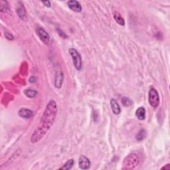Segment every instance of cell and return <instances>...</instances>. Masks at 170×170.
Returning <instances> with one entry per match:
<instances>
[{
  "label": "cell",
  "mask_w": 170,
  "mask_h": 170,
  "mask_svg": "<svg viewBox=\"0 0 170 170\" xmlns=\"http://www.w3.org/2000/svg\"><path fill=\"white\" fill-rule=\"evenodd\" d=\"M57 104L54 100H51L44 110L39 126L31 136V142L36 144L44 138L55 122L57 114Z\"/></svg>",
  "instance_id": "cell-1"
},
{
  "label": "cell",
  "mask_w": 170,
  "mask_h": 170,
  "mask_svg": "<svg viewBox=\"0 0 170 170\" xmlns=\"http://www.w3.org/2000/svg\"><path fill=\"white\" fill-rule=\"evenodd\" d=\"M139 163V155L136 153H130L125 158L123 162L124 167L123 168L126 169H134Z\"/></svg>",
  "instance_id": "cell-2"
},
{
  "label": "cell",
  "mask_w": 170,
  "mask_h": 170,
  "mask_svg": "<svg viewBox=\"0 0 170 170\" xmlns=\"http://www.w3.org/2000/svg\"><path fill=\"white\" fill-rule=\"evenodd\" d=\"M69 52L71 55L74 67L78 71H80L82 69V58L80 53L78 52V51L74 48H70L69 49Z\"/></svg>",
  "instance_id": "cell-3"
},
{
  "label": "cell",
  "mask_w": 170,
  "mask_h": 170,
  "mask_svg": "<svg viewBox=\"0 0 170 170\" xmlns=\"http://www.w3.org/2000/svg\"><path fill=\"white\" fill-rule=\"evenodd\" d=\"M148 101L151 106L153 108H157L160 104V96L156 89L154 88H151L149 91Z\"/></svg>",
  "instance_id": "cell-4"
},
{
  "label": "cell",
  "mask_w": 170,
  "mask_h": 170,
  "mask_svg": "<svg viewBox=\"0 0 170 170\" xmlns=\"http://www.w3.org/2000/svg\"><path fill=\"white\" fill-rule=\"evenodd\" d=\"M37 34L39 36V39L43 42L46 45H49L51 43V37L49 34L46 32V30H45L43 28L38 27L36 29Z\"/></svg>",
  "instance_id": "cell-5"
},
{
  "label": "cell",
  "mask_w": 170,
  "mask_h": 170,
  "mask_svg": "<svg viewBox=\"0 0 170 170\" xmlns=\"http://www.w3.org/2000/svg\"><path fill=\"white\" fill-rule=\"evenodd\" d=\"M90 166V162L89 159L85 155H81L79 158L78 167L81 169H88Z\"/></svg>",
  "instance_id": "cell-6"
},
{
  "label": "cell",
  "mask_w": 170,
  "mask_h": 170,
  "mask_svg": "<svg viewBox=\"0 0 170 170\" xmlns=\"http://www.w3.org/2000/svg\"><path fill=\"white\" fill-rule=\"evenodd\" d=\"M69 8L71 9L72 11H75V12H81L82 11V7H81L80 3L76 0H71L67 2Z\"/></svg>",
  "instance_id": "cell-7"
},
{
  "label": "cell",
  "mask_w": 170,
  "mask_h": 170,
  "mask_svg": "<svg viewBox=\"0 0 170 170\" xmlns=\"http://www.w3.org/2000/svg\"><path fill=\"white\" fill-rule=\"evenodd\" d=\"M18 114L20 117L25 118V119H29V118L33 117V112L32 110H29V109L22 108L19 110Z\"/></svg>",
  "instance_id": "cell-8"
},
{
  "label": "cell",
  "mask_w": 170,
  "mask_h": 170,
  "mask_svg": "<svg viewBox=\"0 0 170 170\" xmlns=\"http://www.w3.org/2000/svg\"><path fill=\"white\" fill-rule=\"evenodd\" d=\"M110 106L112 108V110L113 113L114 114H119L121 112V108L119 106V104L117 102V101H116L115 99H112L110 100Z\"/></svg>",
  "instance_id": "cell-9"
},
{
  "label": "cell",
  "mask_w": 170,
  "mask_h": 170,
  "mask_svg": "<svg viewBox=\"0 0 170 170\" xmlns=\"http://www.w3.org/2000/svg\"><path fill=\"white\" fill-rule=\"evenodd\" d=\"M136 116L139 120H144L146 118V110L143 107L138 108L136 112Z\"/></svg>",
  "instance_id": "cell-10"
},
{
  "label": "cell",
  "mask_w": 170,
  "mask_h": 170,
  "mask_svg": "<svg viewBox=\"0 0 170 170\" xmlns=\"http://www.w3.org/2000/svg\"><path fill=\"white\" fill-rule=\"evenodd\" d=\"M62 81H63V74H62L61 72L59 73V74H57L55 78V86L57 88H60L62 86Z\"/></svg>",
  "instance_id": "cell-11"
},
{
  "label": "cell",
  "mask_w": 170,
  "mask_h": 170,
  "mask_svg": "<svg viewBox=\"0 0 170 170\" xmlns=\"http://www.w3.org/2000/svg\"><path fill=\"white\" fill-rule=\"evenodd\" d=\"M114 19L116 22L118 23L119 25H122V26H124L125 25L124 19H123L122 15H120V13L119 12L115 11L114 13Z\"/></svg>",
  "instance_id": "cell-12"
},
{
  "label": "cell",
  "mask_w": 170,
  "mask_h": 170,
  "mask_svg": "<svg viewBox=\"0 0 170 170\" xmlns=\"http://www.w3.org/2000/svg\"><path fill=\"white\" fill-rule=\"evenodd\" d=\"M17 13L18 14L19 17L21 19H24L26 12H25V9L24 7H23V5H21V6L18 7L17 9Z\"/></svg>",
  "instance_id": "cell-13"
},
{
  "label": "cell",
  "mask_w": 170,
  "mask_h": 170,
  "mask_svg": "<svg viewBox=\"0 0 170 170\" xmlns=\"http://www.w3.org/2000/svg\"><path fill=\"white\" fill-rule=\"evenodd\" d=\"M74 164V160H73V159L69 160L68 161H67L66 163H65L63 166L60 167V169H64V170L71 169L72 168V167H73Z\"/></svg>",
  "instance_id": "cell-14"
},
{
  "label": "cell",
  "mask_w": 170,
  "mask_h": 170,
  "mask_svg": "<svg viewBox=\"0 0 170 170\" xmlns=\"http://www.w3.org/2000/svg\"><path fill=\"white\" fill-rule=\"evenodd\" d=\"M146 136H147V132L145 130L142 129L140 131H139L138 134H137L136 138L138 141H142L146 138Z\"/></svg>",
  "instance_id": "cell-15"
},
{
  "label": "cell",
  "mask_w": 170,
  "mask_h": 170,
  "mask_svg": "<svg viewBox=\"0 0 170 170\" xmlns=\"http://www.w3.org/2000/svg\"><path fill=\"white\" fill-rule=\"evenodd\" d=\"M24 94L29 98H34L37 96V92L35 90L27 89L24 91Z\"/></svg>",
  "instance_id": "cell-16"
},
{
  "label": "cell",
  "mask_w": 170,
  "mask_h": 170,
  "mask_svg": "<svg viewBox=\"0 0 170 170\" xmlns=\"http://www.w3.org/2000/svg\"><path fill=\"white\" fill-rule=\"evenodd\" d=\"M122 103L124 106H130L133 104V102H132L129 98L124 97L122 99Z\"/></svg>",
  "instance_id": "cell-17"
},
{
  "label": "cell",
  "mask_w": 170,
  "mask_h": 170,
  "mask_svg": "<svg viewBox=\"0 0 170 170\" xmlns=\"http://www.w3.org/2000/svg\"><path fill=\"white\" fill-rule=\"evenodd\" d=\"M1 12H6L9 10V7L8 5V2L1 1Z\"/></svg>",
  "instance_id": "cell-18"
},
{
  "label": "cell",
  "mask_w": 170,
  "mask_h": 170,
  "mask_svg": "<svg viewBox=\"0 0 170 170\" xmlns=\"http://www.w3.org/2000/svg\"><path fill=\"white\" fill-rule=\"evenodd\" d=\"M5 36H6V37L7 39H8L9 40H13V36L12 35H11L10 33H5Z\"/></svg>",
  "instance_id": "cell-19"
},
{
  "label": "cell",
  "mask_w": 170,
  "mask_h": 170,
  "mask_svg": "<svg viewBox=\"0 0 170 170\" xmlns=\"http://www.w3.org/2000/svg\"><path fill=\"white\" fill-rule=\"evenodd\" d=\"M42 3H43L44 5H45V6L46 7H49H49H51V2L49 1H42Z\"/></svg>",
  "instance_id": "cell-20"
},
{
  "label": "cell",
  "mask_w": 170,
  "mask_h": 170,
  "mask_svg": "<svg viewBox=\"0 0 170 170\" xmlns=\"http://www.w3.org/2000/svg\"><path fill=\"white\" fill-rule=\"evenodd\" d=\"M162 169H166V170H169V169H170V164H167V165H166V166H164V167H163Z\"/></svg>",
  "instance_id": "cell-21"
}]
</instances>
